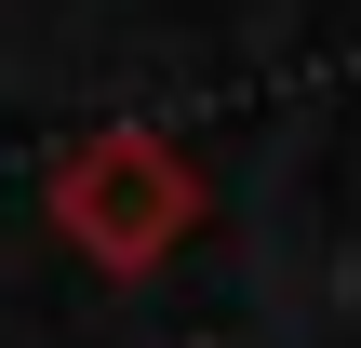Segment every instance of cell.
<instances>
[{"label": "cell", "mask_w": 361, "mask_h": 348, "mask_svg": "<svg viewBox=\"0 0 361 348\" xmlns=\"http://www.w3.org/2000/svg\"><path fill=\"white\" fill-rule=\"evenodd\" d=\"M40 201H54V241L80 268H107V282H147V268H174L201 241V161L174 134H147V121H94L80 148H54Z\"/></svg>", "instance_id": "obj_1"}]
</instances>
